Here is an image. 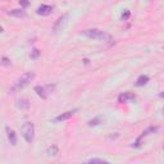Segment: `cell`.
<instances>
[{
	"label": "cell",
	"mask_w": 164,
	"mask_h": 164,
	"mask_svg": "<svg viewBox=\"0 0 164 164\" xmlns=\"http://www.w3.org/2000/svg\"><path fill=\"white\" fill-rule=\"evenodd\" d=\"M82 35L90 38H95V40H100V41H112V36L109 33L96 30V28H91V30H85L82 31Z\"/></svg>",
	"instance_id": "obj_1"
},
{
	"label": "cell",
	"mask_w": 164,
	"mask_h": 164,
	"mask_svg": "<svg viewBox=\"0 0 164 164\" xmlns=\"http://www.w3.org/2000/svg\"><path fill=\"white\" fill-rule=\"evenodd\" d=\"M33 78H35V73H33V72H27V73L22 74V76L16 81V84H14V86L12 87V93L14 94L16 91L22 90L23 87H26V86L30 84V82H31Z\"/></svg>",
	"instance_id": "obj_2"
},
{
	"label": "cell",
	"mask_w": 164,
	"mask_h": 164,
	"mask_svg": "<svg viewBox=\"0 0 164 164\" xmlns=\"http://www.w3.org/2000/svg\"><path fill=\"white\" fill-rule=\"evenodd\" d=\"M21 133L23 138L26 140V142L31 144L33 141V138H35V126H33L32 122H25L22 124L21 127Z\"/></svg>",
	"instance_id": "obj_3"
},
{
	"label": "cell",
	"mask_w": 164,
	"mask_h": 164,
	"mask_svg": "<svg viewBox=\"0 0 164 164\" xmlns=\"http://www.w3.org/2000/svg\"><path fill=\"white\" fill-rule=\"evenodd\" d=\"M55 90V85L54 84H49V85H44V86H35V91L36 94L40 96L41 99H46L51 93H54Z\"/></svg>",
	"instance_id": "obj_4"
},
{
	"label": "cell",
	"mask_w": 164,
	"mask_h": 164,
	"mask_svg": "<svg viewBox=\"0 0 164 164\" xmlns=\"http://www.w3.org/2000/svg\"><path fill=\"white\" fill-rule=\"evenodd\" d=\"M135 99H136V95H135L133 93H129V91H126V93H123V94H120L118 96V101L119 103H129V101H133Z\"/></svg>",
	"instance_id": "obj_5"
},
{
	"label": "cell",
	"mask_w": 164,
	"mask_h": 164,
	"mask_svg": "<svg viewBox=\"0 0 164 164\" xmlns=\"http://www.w3.org/2000/svg\"><path fill=\"white\" fill-rule=\"evenodd\" d=\"M53 12V7L51 5H45V4H42V5H40L37 8V14L38 16H49V14H51Z\"/></svg>",
	"instance_id": "obj_6"
},
{
	"label": "cell",
	"mask_w": 164,
	"mask_h": 164,
	"mask_svg": "<svg viewBox=\"0 0 164 164\" xmlns=\"http://www.w3.org/2000/svg\"><path fill=\"white\" fill-rule=\"evenodd\" d=\"M65 19H67V16H63V17L58 18V19H56V22L54 23V26H53V32H54V33L59 32V31L62 30V27L64 26V23H65Z\"/></svg>",
	"instance_id": "obj_7"
},
{
	"label": "cell",
	"mask_w": 164,
	"mask_h": 164,
	"mask_svg": "<svg viewBox=\"0 0 164 164\" xmlns=\"http://www.w3.org/2000/svg\"><path fill=\"white\" fill-rule=\"evenodd\" d=\"M77 112V109H73V110H69V112H65V113H62L59 114L58 117L55 118L56 122H63V120H67V119H69L71 117H73V114Z\"/></svg>",
	"instance_id": "obj_8"
},
{
	"label": "cell",
	"mask_w": 164,
	"mask_h": 164,
	"mask_svg": "<svg viewBox=\"0 0 164 164\" xmlns=\"http://www.w3.org/2000/svg\"><path fill=\"white\" fill-rule=\"evenodd\" d=\"M5 131H7L8 140H9V142H11V145L16 146L17 145V135H16V132H14L12 128H9V127H5Z\"/></svg>",
	"instance_id": "obj_9"
},
{
	"label": "cell",
	"mask_w": 164,
	"mask_h": 164,
	"mask_svg": "<svg viewBox=\"0 0 164 164\" xmlns=\"http://www.w3.org/2000/svg\"><path fill=\"white\" fill-rule=\"evenodd\" d=\"M16 107L21 110H27L30 108V101H28V99H19L16 103Z\"/></svg>",
	"instance_id": "obj_10"
},
{
	"label": "cell",
	"mask_w": 164,
	"mask_h": 164,
	"mask_svg": "<svg viewBox=\"0 0 164 164\" xmlns=\"http://www.w3.org/2000/svg\"><path fill=\"white\" fill-rule=\"evenodd\" d=\"M156 131H158V127H149V128L146 129V131H144L141 136H140V137L137 138V141H136V145H135V146H138V142H140V140H141L142 137L149 136V135H151V133H155Z\"/></svg>",
	"instance_id": "obj_11"
},
{
	"label": "cell",
	"mask_w": 164,
	"mask_h": 164,
	"mask_svg": "<svg viewBox=\"0 0 164 164\" xmlns=\"http://www.w3.org/2000/svg\"><path fill=\"white\" fill-rule=\"evenodd\" d=\"M9 16H13V17H17V18H23L26 17V12L23 11V9H13L8 13Z\"/></svg>",
	"instance_id": "obj_12"
},
{
	"label": "cell",
	"mask_w": 164,
	"mask_h": 164,
	"mask_svg": "<svg viewBox=\"0 0 164 164\" xmlns=\"http://www.w3.org/2000/svg\"><path fill=\"white\" fill-rule=\"evenodd\" d=\"M149 80H150V78H149L147 76H144V74H142V76H140L136 80V84H135V85H136L137 87H141V86H145V85L147 84Z\"/></svg>",
	"instance_id": "obj_13"
},
{
	"label": "cell",
	"mask_w": 164,
	"mask_h": 164,
	"mask_svg": "<svg viewBox=\"0 0 164 164\" xmlns=\"http://www.w3.org/2000/svg\"><path fill=\"white\" fill-rule=\"evenodd\" d=\"M46 153H47V155H49V156H56L58 153H59V149H58L56 145H51V146L47 147Z\"/></svg>",
	"instance_id": "obj_14"
},
{
	"label": "cell",
	"mask_w": 164,
	"mask_h": 164,
	"mask_svg": "<svg viewBox=\"0 0 164 164\" xmlns=\"http://www.w3.org/2000/svg\"><path fill=\"white\" fill-rule=\"evenodd\" d=\"M100 122H101V118H100V117L94 118V119L89 120V126H90V127H95V126H98V124H100Z\"/></svg>",
	"instance_id": "obj_15"
},
{
	"label": "cell",
	"mask_w": 164,
	"mask_h": 164,
	"mask_svg": "<svg viewBox=\"0 0 164 164\" xmlns=\"http://www.w3.org/2000/svg\"><path fill=\"white\" fill-rule=\"evenodd\" d=\"M40 54H41V51L38 50V49H33V50L31 51L30 56H31V59H37V58L40 56Z\"/></svg>",
	"instance_id": "obj_16"
},
{
	"label": "cell",
	"mask_w": 164,
	"mask_h": 164,
	"mask_svg": "<svg viewBox=\"0 0 164 164\" xmlns=\"http://www.w3.org/2000/svg\"><path fill=\"white\" fill-rule=\"evenodd\" d=\"M89 163H90V164H95V163H108V160H105V159H99V158H93V159H89Z\"/></svg>",
	"instance_id": "obj_17"
},
{
	"label": "cell",
	"mask_w": 164,
	"mask_h": 164,
	"mask_svg": "<svg viewBox=\"0 0 164 164\" xmlns=\"http://www.w3.org/2000/svg\"><path fill=\"white\" fill-rule=\"evenodd\" d=\"M0 63H2L3 65H7V67H9V65L12 64V63H11V60H9L8 58H5V56L3 58V59H2V62H0Z\"/></svg>",
	"instance_id": "obj_18"
},
{
	"label": "cell",
	"mask_w": 164,
	"mask_h": 164,
	"mask_svg": "<svg viewBox=\"0 0 164 164\" xmlns=\"http://www.w3.org/2000/svg\"><path fill=\"white\" fill-rule=\"evenodd\" d=\"M129 11H126L124 12V14H122V21H126V19H128V17H129Z\"/></svg>",
	"instance_id": "obj_19"
},
{
	"label": "cell",
	"mask_w": 164,
	"mask_h": 164,
	"mask_svg": "<svg viewBox=\"0 0 164 164\" xmlns=\"http://www.w3.org/2000/svg\"><path fill=\"white\" fill-rule=\"evenodd\" d=\"M19 4H21L22 7H27L28 4H30V2H28V0H19Z\"/></svg>",
	"instance_id": "obj_20"
},
{
	"label": "cell",
	"mask_w": 164,
	"mask_h": 164,
	"mask_svg": "<svg viewBox=\"0 0 164 164\" xmlns=\"http://www.w3.org/2000/svg\"><path fill=\"white\" fill-rule=\"evenodd\" d=\"M0 32H3V27L2 26H0Z\"/></svg>",
	"instance_id": "obj_21"
}]
</instances>
